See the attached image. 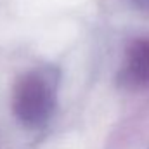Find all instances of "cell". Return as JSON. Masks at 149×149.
Instances as JSON below:
<instances>
[{
	"instance_id": "cell-1",
	"label": "cell",
	"mask_w": 149,
	"mask_h": 149,
	"mask_svg": "<svg viewBox=\"0 0 149 149\" xmlns=\"http://www.w3.org/2000/svg\"><path fill=\"white\" fill-rule=\"evenodd\" d=\"M49 95L45 85L37 78H28L17 90L16 111L26 121H37L47 114Z\"/></svg>"
},
{
	"instance_id": "cell-2",
	"label": "cell",
	"mask_w": 149,
	"mask_h": 149,
	"mask_svg": "<svg viewBox=\"0 0 149 149\" xmlns=\"http://www.w3.org/2000/svg\"><path fill=\"white\" fill-rule=\"evenodd\" d=\"M134 76L139 81H149V42H139L130 50Z\"/></svg>"
}]
</instances>
